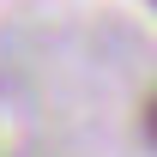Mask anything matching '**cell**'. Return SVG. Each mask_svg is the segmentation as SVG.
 Segmentation results:
<instances>
[{
	"label": "cell",
	"instance_id": "cell-1",
	"mask_svg": "<svg viewBox=\"0 0 157 157\" xmlns=\"http://www.w3.org/2000/svg\"><path fill=\"white\" fill-rule=\"evenodd\" d=\"M139 127H145V145H157V97L145 103V115H139Z\"/></svg>",
	"mask_w": 157,
	"mask_h": 157
}]
</instances>
